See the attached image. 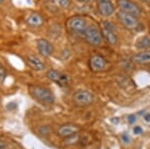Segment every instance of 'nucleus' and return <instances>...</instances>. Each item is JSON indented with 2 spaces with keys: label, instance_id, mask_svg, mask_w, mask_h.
Here are the masks:
<instances>
[{
  "label": "nucleus",
  "instance_id": "6",
  "mask_svg": "<svg viewBox=\"0 0 150 149\" xmlns=\"http://www.w3.org/2000/svg\"><path fill=\"white\" fill-rule=\"evenodd\" d=\"M117 5L121 9V11L129 13L131 15L138 17L140 15V9L138 5L131 0H117Z\"/></svg>",
  "mask_w": 150,
  "mask_h": 149
},
{
  "label": "nucleus",
  "instance_id": "20",
  "mask_svg": "<svg viewBox=\"0 0 150 149\" xmlns=\"http://www.w3.org/2000/svg\"><path fill=\"white\" fill-rule=\"evenodd\" d=\"M142 132H143V130H142V128L138 125L134 126L133 127V133L136 134V135H138V134H141Z\"/></svg>",
  "mask_w": 150,
  "mask_h": 149
},
{
  "label": "nucleus",
  "instance_id": "3",
  "mask_svg": "<svg viewBox=\"0 0 150 149\" xmlns=\"http://www.w3.org/2000/svg\"><path fill=\"white\" fill-rule=\"evenodd\" d=\"M67 27L71 32L75 34H83L87 29V22L86 19L81 16H73L67 20Z\"/></svg>",
  "mask_w": 150,
  "mask_h": 149
},
{
  "label": "nucleus",
  "instance_id": "2",
  "mask_svg": "<svg viewBox=\"0 0 150 149\" xmlns=\"http://www.w3.org/2000/svg\"><path fill=\"white\" fill-rule=\"evenodd\" d=\"M72 99H73V102L77 106L84 107L88 106V105H90L93 102L94 96L89 90L79 89L74 92L73 96H72Z\"/></svg>",
  "mask_w": 150,
  "mask_h": 149
},
{
  "label": "nucleus",
  "instance_id": "8",
  "mask_svg": "<svg viewBox=\"0 0 150 149\" xmlns=\"http://www.w3.org/2000/svg\"><path fill=\"white\" fill-rule=\"evenodd\" d=\"M80 131V127L74 124H64L58 129V135L62 138H69L73 135H76Z\"/></svg>",
  "mask_w": 150,
  "mask_h": 149
},
{
  "label": "nucleus",
  "instance_id": "11",
  "mask_svg": "<svg viewBox=\"0 0 150 149\" xmlns=\"http://www.w3.org/2000/svg\"><path fill=\"white\" fill-rule=\"evenodd\" d=\"M98 9L104 16H110L114 13V6L109 0H98Z\"/></svg>",
  "mask_w": 150,
  "mask_h": 149
},
{
  "label": "nucleus",
  "instance_id": "1",
  "mask_svg": "<svg viewBox=\"0 0 150 149\" xmlns=\"http://www.w3.org/2000/svg\"><path fill=\"white\" fill-rule=\"evenodd\" d=\"M30 94L34 99L44 105H51L54 103V94L50 89L42 86L33 85L29 88Z\"/></svg>",
  "mask_w": 150,
  "mask_h": 149
},
{
  "label": "nucleus",
  "instance_id": "7",
  "mask_svg": "<svg viewBox=\"0 0 150 149\" xmlns=\"http://www.w3.org/2000/svg\"><path fill=\"white\" fill-rule=\"evenodd\" d=\"M46 77L49 79L52 82L57 83L59 86H67L69 83V77L65 74L61 73V72L55 70V69H50L49 71H47L46 73Z\"/></svg>",
  "mask_w": 150,
  "mask_h": 149
},
{
  "label": "nucleus",
  "instance_id": "10",
  "mask_svg": "<svg viewBox=\"0 0 150 149\" xmlns=\"http://www.w3.org/2000/svg\"><path fill=\"white\" fill-rule=\"evenodd\" d=\"M37 49L39 53L44 57H49L53 53V46L46 39H38L37 40Z\"/></svg>",
  "mask_w": 150,
  "mask_h": 149
},
{
  "label": "nucleus",
  "instance_id": "26",
  "mask_svg": "<svg viewBox=\"0 0 150 149\" xmlns=\"http://www.w3.org/2000/svg\"><path fill=\"white\" fill-rule=\"evenodd\" d=\"M4 1V0H0V3H1V2H3Z\"/></svg>",
  "mask_w": 150,
  "mask_h": 149
},
{
  "label": "nucleus",
  "instance_id": "19",
  "mask_svg": "<svg viewBox=\"0 0 150 149\" xmlns=\"http://www.w3.org/2000/svg\"><path fill=\"white\" fill-rule=\"evenodd\" d=\"M136 120H137V117H136V115H134V114H131L127 117V121L129 124H134L135 122H136Z\"/></svg>",
  "mask_w": 150,
  "mask_h": 149
},
{
  "label": "nucleus",
  "instance_id": "18",
  "mask_svg": "<svg viewBox=\"0 0 150 149\" xmlns=\"http://www.w3.org/2000/svg\"><path fill=\"white\" fill-rule=\"evenodd\" d=\"M5 77H6V70L3 67L0 66V84L3 83V81L5 80Z\"/></svg>",
  "mask_w": 150,
  "mask_h": 149
},
{
  "label": "nucleus",
  "instance_id": "21",
  "mask_svg": "<svg viewBox=\"0 0 150 149\" xmlns=\"http://www.w3.org/2000/svg\"><path fill=\"white\" fill-rule=\"evenodd\" d=\"M121 138H122V141L124 143H129L130 142V137H129V135H128L127 133H123Z\"/></svg>",
  "mask_w": 150,
  "mask_h": 149
},
{
  "label": "nucleus",
  "instance_id": "22",
  "mask_svg": "<svg viewBox=\"0 0 150 149\" xmlns=\"http://www.w3.org/2000/svg\"><path fill=\"white\" fill-rule=\"evenodd\" d=\"M143 119H144V121L146 122L147 124H149V125H150V112H149V113H146V114L143 115Z\"/></svg>",
  "mask_w": 150,
  "mask_h": 149
},
{
  "label": "nucleus",
  "instance_id": "24",
  "mask_svg": "<svg viewBox=\"0 0 150 149\" xmlns=\"http://www.w3.org/2000/svg\"><path fill=\"white\" fill-rule=\"evenodd\" d=\"M78 2H81V3H87V2H90L92 0H77Z\"/></svg>",
  "mask_w": 150,
  "mask_h": 149
},
{
  "label": "nucleus",
  "instance_id": "16",
  "mask_svg": "<svg viewBox=\"0 0 150 149\" xmlns=\"http://www.w3.org/2000/svg\"><path fill=\"white\" fill-rule=\"evenodd\" d=\"M135 45H136V48H138V49H142V50L148 49L150 47V37L146 35L142 36V37H140L137 40Z\"/></svg>",
  "mask_w": 150,
  "mask_h": 149
},
{
  "label": "nucleus",
  "instance_id": "17",
  "mask_svg": "<svg viewBox=\"0 0 150 149\" xmlns=\"http://www.w3.org/2000/svg\"><path fill=\"white\" fill-rule=\"evenodd\" d=\"M54 2L61 8H67L70 5V0H54Z\"/></svg>",
  "mask_w": 150,
  "mask_h": 149
},
{
  "label": "nucleus",
  "instance_id": "14",
  "mask_svg": "<svg viewBox=\"0 0 150 149\" xmlns=\"http://www.w3.org/2000/svg\"><path fill=\"white\" fill-rule=\"evenodd\" d=\"M101 33L102 36L104 37V39L106 40V42L110 45H115L117 43V35L115 34L114 30H110V29H106L103 28L101 29Z\"/></svg>",
  "mask_w": 150,
  "mask_h": 149
},
{
  "label": "nucleus",
  "instance_id": "9",
  "mask_svg": "<svg viewBox=\"0 0 150 149\" xmlns=\"http://www.w3.org/2000/svg\"><path fill=\"white\" fill-rule=\"evenodd\" d=\"M106 65H107V61L101 55H93L90 58V61H89L90 69L94 72L102 71L106 67Z\"/></svg>",
  "mask_w": 150,
  "mask_h": 149
},
{
  "label": "nucleus",
  "instance_id": "12",
  "mask_svg": "<svg viewBox=\"0 0 150 149\" xmlns=\"http://www.w3.org/2000/svg\"><path fill=\"white\" fill-rule=\"evenodd\" d=\"M27 62L29 66L35 71H42L45 68L44 62L41 60L39 57L35 56V55H29L27 57Z\"/></svg>",
  "mask_w": 150,
  "mask_h": 149
},
{
  "label": "nucleus",
  "instance_id": "25",
  "mask_svg": "<svg viewBox=\"0 0 150 149\" xmlns=\"http://www.w3.org/2000/svg\"><path fill=\"white\" fill-rule=\"evenodd\" d=\"M142 1H150V0H142Z\"/></svg>",
  "mask_w": 150,
  "mask_h": 149
},
{
  "label": "nucleus",
  "instance_id": "5",
  "mask_svg": "<svg viewBox=\"0 0 150 149\" xmlns=\"http://www.w3.org/2000/svg\"><path fill=\"white\" fill-rule=\"evenodd\" d=\"M117 17L122 25H124L127 29L135 30L139 27V22L137 20V17L131 15V14L126 13V12H123V11H119L117 13Z\"/></svg>",
  "mask_w": 150,
  "mask_h": 149
},
{
  "label": "nucleus",
  "instance_id": "13",
  "mask_svg": "<svg viewBox=\"0 0 150 149\" xmlns=\"http://www.w3.org/2000/svg\"><path fill=\"white\" fill-rule=\"evenodd\" d=\"M131 60H132L133 62H134V63L142 64V65H145V64H149L150 63V51L138 52V53L133 55Z\"/></svg>",
  "mask_w": 150,
  "mask_h": 149
},
{
  "label": "nucleus",
  "instance_id": "4",
  "mask_svg": "<svg viewBox=\"0 0 150 149\" xmlns=\"http://www.w3.org/2000/svg\"><path fill=\"white\" fill-rule=\"evenodd\" d=\"M84 38L87 42L92 46H98L102 42V33L96 26L90 25L87 27V29L84 32Z\"/></svg>",
  "mask_w": 150,
  "mask_h": 149
},
{
  "label": "nucleus",
  "instance_id": "23",
  "mask_svg": "<svg viewBox=\"0 0 150 149\" xmlns=\"http://www.w3.org/2000/svg\"><path fill=\"white\" fill-rule=\"evenodd\" d=\"M6 143L2 139H0V149H6Z\"/></svg>",
  "mask_w": 150,
  "mask_h": 149
},
{
  "label": "nucleus",
  "instance_id": "15",
  "mask_svg": "<svg viewBox=\"0 0 150 149\" xmlns=\"http://www.w3.org/2000/svg\"><path fill=\"white\" fill-rule=\"evenodd\" d=\"M26 22L29 26L31 27H39L40 25H42L43 23V19L38 13H31L28 16Z\"/></svg>",
  "mask_w": 150,
  "mask_h": 149
}]
</instances>
